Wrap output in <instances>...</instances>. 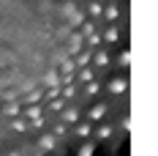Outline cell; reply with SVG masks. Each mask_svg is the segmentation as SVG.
<instances>
[{"instance_id": "cell-17", "label": "cell", "mask_w": 158, "mask_h": 156, "mask_svg": "<svg viewBox=\"0 0 158 156\" xmlns=\"http://www.w3.org/2000/svg\"><path fill=\"white\" fill-rule=\"evenodd\" d=\"M11 129H14V131H19V134H25L30 126H27V121H25V118H11Z\"/></svg>"}, {"instance_id": "cell-26", "label": "cell", "mask_w": 158, "mask_h": 156, "mask_svg": "<svg viewBox=\"0 0 158 156\" xmlns=\"http://www.w3.org/2000/svg\"><path fill=\"white\" fill-rule=\"evenodd\" d=\"M98 91H101V82H95V79H93V82H87V91H85V93H87V96H95Z\"/></svg>"}, {"instance_id": "cell-16", "label": "cell", "mask_w": 158, "mask_h": 156, "mask_svg": "<svg viewBox=\"0 0 158 156\" xmlns=\"http://www.w3.org/2000/svg\"><path fill=\"white\" fill-rule=\"evenodd\" d=\"M41 99H44V91L38 88V91H30V93L25 96V104H27V107H30V104H35V101L41 104Z\"/></svg>"}, {"instance_id": "cell-22", "label": "cell", "mask_w": 158, "mask_h": 156, "mask_svg": "<svg viewBox=\"0 0 158 156\" xmlns=\"http://www.w3.org/2000/svg\"><path fill=\"white\" fill-rule=\"evenodd\" d=\"M65 134H68V126L65 123H55L52 126V137H55V140H57V137H65Z\"/></svg>"}, {"instance_id": "cell-29", "label": "cell", "mask_w": 158, "mask_h": 156, "mask_svg": "<svg viewBox=\"0 0 158 156\" xmlns=\"http://www.w3.org/2000/svg\"><path fill=\"white\" fill-rule=\"evenodd\" d=\"M120 129H126V131H131V118H128V115L123 118V121H120Z\"/></svg>"}, {"instance_id": "cell-10", "label": "cell", "mask_w": 158, "mask_h": 156, "mask_svg": "<svg viewBox=\"0 0 158 156\" xmlns=\"http://www.w3.org/2000/svg\"><path fill=\"white\" fill-rule=\"evenodd\" d=\"M93 134L98 140H106V137H112V126L109 123H98V126H93Z\"/></svg>"}, {"instance_id": "cell-20", "label": "cell", "mask_w": 158, "mask_h": 156, "mask_svg": "<svg viewBox=\"0 0 158 156\" xmlns=\"http://www.w3.org/2000/svg\"><path fill=\"white\" fill-rule=\"evenodd\" d=\"M117 36H120V30H117V28H109L106 33H101V41H106V44H114V41H117Z\"/></svg>"}, {"instance_id": "cell-1", "label": "cell", "mask_w": 158, "mask_h": 156, "mask_svg": "<svg viewBox=\"0 0 158 156\" xmlns=\"http://www.w3.org/2000/svg\"><path fill=\"white\" fill-rule=\"evenodd\" d=\"M109 63H112V58H109L106 49H95L93 58H90V66H93V69H106Z\"/></svg>"}, {"instance_id": "cell-14", "label": "cell", "mask_w": 158, "mask_h": 156, "mask_svg": "<svg viewBox=\"0 0 158 156\" xmlns=\"http://www.w3.org/2000/svg\"><path fill=\"white\" fill-rule=\"evenodd\" d=\"M74 134L77 137H90L93 134V123H77L74 126Z\"/></svg>"}, {"instance_id": "cell-7", "label": "cell", "mask_w": 158, "mask_h": 156, "mask_svg": "<svg viewBox=\"0 0 158 156\" xmlns=\"http://www.w3.org/2000/svg\"><path fill=\"white\" fill-rule=\"evenodd\" d=\"M106 104H104V101H98V104H93V107H90V121H87V123H95V121H101V118H104V115H106Z\"/></svg>"}, {"instance_id": "cell-12", "label": "cell", "mask_w": 158, "mask_h": 156, "mask_svg": "<svg viewBox=\"0 0 158 156\" xmlns=\"http://www.w3.org/2000/svg\"><path fill=\"white\" fill-rule=\"evenodd\" d=\"M85 14H87V16H90V19L95 22V19H101V14H104V6H101V3H95V0H93V3L87 6V11H85Z\"/></svg>"}, {"instance_id": "cell-19", "label": "cell", "mask_w": 158, "mask_h": 156, "mask_svg": "<svg viewBox=\"0 0 158 156\" xmlns=\"http://www.w3.org/2000/svg\"><path fill=\"white\" fill-rule=\"evenodd\" d=\"M77 121H79V112H77V109H63V121H60V123L68 126V123H77Z\"/></svg>"}, {"instance_id": "cell-24", "label": "cell", "mask_w": 158, "mask_h": 156, "mask_svg": "<svg viewBox=\"0 0 158 156\" xmlns=\"http://www.w3.org/2000/svg\"><path fill=\"white\" fill-rule=\"evenodd\" d=\"M77 11H79V8L71 3V0H68V3H63V8H60V14H63V16H74Z\"/></svg>"}, {"instance_id": "cell-9", "label": "cell", "mask_w": 158, "mask_h": 156, "mask_svg": "<svg viewBox=\"0 0 158 156\" xmlns=\"http://www.w3.org/2000/svg\"><path fill=\"white\" fill-rule=\"evenodd\" d=\"M74 79H79V82L87 85V82H93V79H95V69H90V66H87V69H79L77 74H74Z\"/></svg>"}, {"instance_id": "cell-2", "label": "cell", "mask_w": 158, "mask_h": 156, "mask_svg": "<svg viewBox=\"0 0 158 156\" xmlns=\"http://www.w3.org/2000/svg\"><path fill=\"white\" fill-rule=\"evenodd\" d=\"M106 88H109V91H112L114 96H123V93L128 91V79H126V77H112Z\"/></svg>"}, {"instance_id": "cell-28", "label": "cell", "mask_w": 158, "mask_h": 156, "mask_svg": "<svg viewBox=\"0 0 158 156\" xmlns=\"http://www.w3.org/2000/svg\"><path fill=\"white\" fill-rule=\"evenodd\" d=\"M30 129H44V126H47V118H44V115H41V118H35V121H30Z\"/></svg>"}, {"instance_id": "cell-13", "label": "cell", "mask_w": 158, "mask_h": 156, "mask_svg": "<svg viewBox=\"0 0 158 156\" xmlns=\"http://www.w3.org/2000/svg\"><path fill=\"white\" fill-rule=\"evenodd\" d=\"M55 145H57V140H55L52 134H44V137L38 140V148H41V151H55Z\"/></svg>"}, {"instance_id": "cell-30", "label": "cell", "mask_w": 158, "mask_h": 156, "mask_svg": "<svg viewBox=\"0 0 158 156\" xmlns=\"http://www.w3.org/2000/svg\"><path fill=\"white\" fill-rule=\"evenodd\" d=\"M8 156H19V154H16V151H11V154H8Z\"/></svg>"}, {"instance_id": "cell-3", "label": "cell", "mask_w": 158, "mask_h": 156, "mask_svg": "<svg viewBox=\"0 0 158 156\" xmlns=\"http://www.w3.org/2000/svg\"><path fill=\"white\" fill-rule=\"evenodd\" d=\"M60 77H74L77 74V66H74V60L68 58V55H60V71H57Z\"/></svg>"}, {"instance_id": "cell-18", "label": "cell", "mask_w": 158, "mask_h": 156, "mask_svg": "<svg viewBox=\"0 0 158 156\" xmlns=\"http://www.w3.org/2000/svg\"><path fill=\"white\" fill-rule=\"evenodd\" d=\"M65 107H68V104H65L63 99H52V101H47V109H49V112H63Z\"/></svg>"}, {"instance_id": "cell-27", "label": "cell", "mask_w": 158, "mask_h": 156, "mask_svg": "<svg viewBox=\"0 0 158 156\" xmlns=\"http://www.w3.org/2000/svg\"><path fill=\"white\" fill-rule=\"evenodd\" d=\"M44 99H47V101H52V99H60V88H47Z\"/></svg>"}, {"instance_id": "cell-4", "label": "cell", "mask_w": 158, "mask_h": 156, "mask_svg": "<svg viewBox=\"0 0 158 156\" xmlns=\"http://www.w3.org/2000/svg\"><path fill=\"white\" fill-rule=\"evenodd\" d=\"M0 112L6 118H19L22 115V104L19 101H8V104H0Z\"/></svg>"}, {"instance_id": "cell-8", "label": "cell", "mask_w": 158, "mask_h": 156, "mask_svg": "<svg viewBox=\"0 0 158 156\" xmlns=\"http://www.w3.org/2000/svg\"><path fill=\"white\" fill-rule=\"evenodd\" d=\"M44 88H60V74H57V69H49V71H47Z\"/></svg>"}, {"instance_id": "cell-21", "label": "cell", "mask_w": 158, "mask_h": 156, "mask_svg": "<svg viewBox=\"0 0 158 156\" xmlns=\"http://www.w3.org/2000/svg\"><path fill=\"white\" fill-rule=\"evenodd\" d=\"M117 14H120V11H117V6H106V8H104V14H101V19L114 22V19H117Z\"/></svg>"}, {"instance_id": "cell-5", "label": "cell", "mask_w": 158, "mask_h": 156, "mask_svg": "<svg viewBox=\"0 0 158 156\" xmlns=\"http://www.w3.org/2000/svg\"><path fill=\"white\" fill-rule=\"evenodd\" d=\"M90 58H93V52H90V49H82V52L74 55L71 60H74V66H77V71H79V69H87V66H90Z\"/></svg>"}, {"instance_id": "cell-23", "label": "cell", "mask_w": 158, "mask_h": 156, "mask_svg": "<svg viewBox=\"0 0 158 156\" xmlns=\"http://www.w3.org/2000/svg\"><path fill=\"white\" fill-rule=\"evenodd\" d=\"M117 66H123V69L131 66V52H128V49H123V52L117 55Z\"/></svg>"}, {"instance_id": "cell-25", "label": "cell", "mask_w": 158, "mask_h": 156, "mask_svg": "<svg viewBox=\"0 0 158 156\" xmlns=\"http://www.w3.org/2000/svg\"><path fill=\"white\" fill-rule=\"evenodd\" d=\"M93 151H95V145H93V142H85V145L79 148V154H77V156H93Z\"/></svg>"}, {"instance_id": "cell-6", "label": "cell", "mask_w": 158, "mask_h": 156, "mask_svg": "<svg viewBox=\"0 0 158 156\" xmlns=\"http://www.w3.org/2000/svg\"><path fill=\"white\" fill-rule=\"evenodd\" d=\"M22 112H25V121L30 123V121H35V118L44 115V104H30V107H25Z\"/></svg>"}, {"instance_id": "cell-11", "label": "cell", "mask_w": 158, "mask_h": 156, "mask_svg": "<svg viewBox=\"0 0 158 156\" xmlns=\"http://www.w3.org/2000/svg\"><path fill=\"white\" fill-rule=\"evenodd\" d=\"M85 16H87V14L79 8L74 16H68V28H71V30H79V28H82V22H85Z\"/></svg>"}, {"instance_id": "cell-15", "label": "cell", "mask_w": 158, "mask_h": 156, "mask_svg": "<svg viewBox=\"0 0 158 156\" xmlns=\"http://www.w3.org/2000/svg\"><path fill=\"white\" fill-rule=\"evenodd\" d=\"M79 33H82V38H90V36L95 33V22H93V19H90V22L85 19V22H82V28H79Z\"/></svg>"}]
</instances>
